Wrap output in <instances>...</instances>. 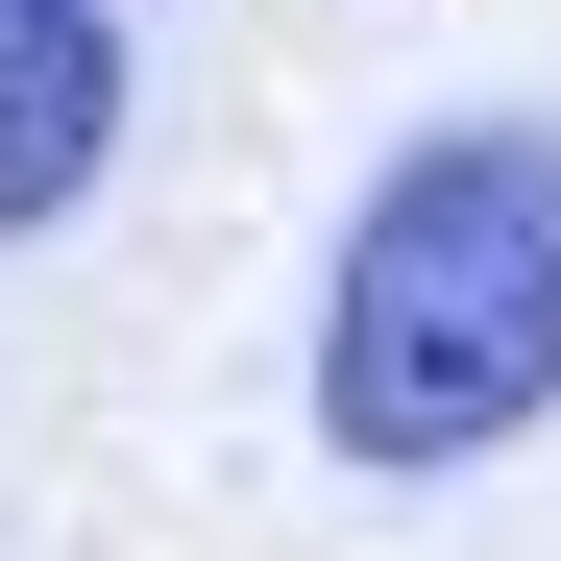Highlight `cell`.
<instances>
[{
	"label": "cell",
	"mask_w": 561,
	"mask_h": 561,
	"mask_svg": "<svg viewBox=\"0 0 561 561\" xmlns=\"http://www.w3.org/2000/svg\"><path fill=\"white\" fill-rule=\"evenodd\" d=\"M537 415H561V123H439L366 171L318 268V439L439 489Z\"/></svg>",
	"instance_id": "1"
},
{
	"label": "cell",
	"mask_w": 561,
	"mask_h": 561,
	"mask_svg": "<svg viewBox=\"0 0 561 561\" xmlns=\"http://www.w3.org/2000/svg\"><path fill=\"white\" fill-rule=\"evenodd\" d=\"M123 171V0H0V244Z\"/></svg>",
	"instance_id": "2"
}]
</instances>
